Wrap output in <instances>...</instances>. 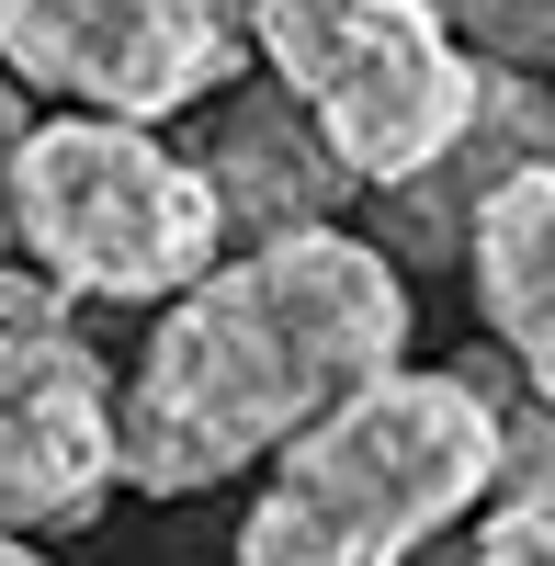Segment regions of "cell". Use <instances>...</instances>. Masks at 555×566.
Returning <instances> with one entry per match:
<instances>
[{
	"mask_svg": "<svg viewBox=\"0 0 555 566\" xmlns=\"http://www.w3.org/2000/svg\"><path fill=\"white\" fill-rule=\"evenodd\" d=\"M250 57L306 103L363 193L408 181L477 103V57L442 0H250Z\"/></svg>",
	"mask_w": 555,
	"mask_h": 566,
	"instance_id": "4",
	"label": "cell"
},
{
	"mask_svg": "<svg viewBox=\"0 0 555 566\" xmlns=\"http://www.w3.org/2000/svg\"><path fill=\"white\" fill-rule=\"evenodd\" d=\"M442 23H453L465 57L522 69V80H555V0H442Z\"/></svg>",
	"mask_w": 555,
	"mask_h": 566,
	"instance_id": "10",
	"label": "cell"
},
{
	"mask_svg": "<svg viewBox=\"0 0 555 566\" xmlns=\"http://www.w3.org/2000/svg\"><path fill=\"white\" fill-rule=\"evenodd\" d=\"M205 148H193V170H205V193H216V227H227V250L239 239H284V227H329L363 181L329 159V136L306 125V103L284 80H261V91H205Z\"/></svg>",
	"mask_w": 555,
	"mask_h": 566,
	"instance_id": "7",
	"label": "cell"
},
{
	"mask_svg": "<svg viewBox=\"0 0 555 566\" xmlns=\"http://www.w3.org/2000/svg\"><path fill=\"white\" fill-rule=\"evenodd\" d=\"M114 499V374L34 261H0V533H80Z\"/></svg>",
	"mask_w": 555,
	"mask_h": 566,
	"instance_id": "6",
	"label": "cell"
},
{
	"mask_svg": "<svg viewBox=\"0 0 555 566\" xmlns=\"http://www.w3.org/2000/svg\"><path fill=\"white\" fill-rule=\"evenodd\" d=\"M0 69L57 114L170 125L250 80V0H0Z\"/></svg>",
	"mask_w": 555,
	"mask_h": 566,
	"instance_id": "5",
	"label": "cell"
},
{
	"mask_svg": "<svg viewBox=\"0 0 555 566\" xmlns=\"http://www.w3.org/2000/svg\"><path fill=\"white\" fill-rule=\"evenodd\" d=\"M261 464L272 476L239 522V566H408L499 488V397L477 363H386Z\"/></svg>",
	"mask_w": 555,
	"mask_h": 566,
	"instance_id": "2",
	"label": "cell"
},
{
	"mask_svg": "<svg viewBox=\"0 0 555 566\" xmlns=\"http://www.w3.org/2000/svg\"><path fill=\"white\" fill-rule=\"evenodd\" d=\"M408 566H420V555H408Z\"/></svg>",
	"mask_w": 555,
	"mask_h": 566,
	"instance_id": "14",
	"label": "cell"
},
{
	"mask_svg": "<svg viewBox=\"0 0 555 566\" xmlns=\"http://www.w3.org/2000/svg\"><path fill=\"white\" fill-rule=\"evenodd\" d=\"M386 363H408V272L363 227L329 216L239 239L181 295H159V328L136 340V374L114 397V488L205 499Z\"/></svg>",
	"mask_w": 555,
	"mask_h": 566,
	"instance_id": "1",
	"label": "cell"
},
{
	"mask_svg": "<svg viewBox=\"0 0 555 566\" xmlns=\"http://www.w3.org/2000/svg\"><path fill=\"white\" fill-rule=\"evenodd\" d=\"M465 283H477L499 363L522 374V397L555 408V159H522L465 216Z\"/></svg>",
	"mask_w": 555,
	"mask_h": 566,
	"instance_id": "9",
	"label": "cell"
},
{
	"mask_svg": "<svg viewBox=\"0 0 555 566\" xmlns=\"http://www.w3.org/2000/svg\"><path fill=\"white\" fill-rule=\"evenodd\" d=\"M465 522H477V566H555V488H488Z\"/></svg>",
	"mask_w": 555,
	"mask_h": 566,
	"instance_id": "11",
	"label": "cell"
},
{
	"mask_svg": "<svg viewBox=\"0 0 555 566\" xmlns=\"http://www.w3.org/2000/svg\"><path fill=\"white\" fill-rule=\"evenodd\" d=\"M522 159H555V114H544V80H522V69H488L477 57V103H465V125L442 136V148L408 170V181H386V239L375 250H408V261H465V216L511 181Z\"/></svg>",
	"mask_w": 555,
	"mask_h": 566,
	"instance_id": "8",
	"label": "cell"
},
{
	"mask_svg": "<svg viewBox=\"0 0 555 566\" xmlns=\"http://www.w3.org/2000/svg\"><path fill=\"white\" fill-rule=\"evenodd\" d=\"M0 566H45V555H34V544H23V533H0Z\"/></svg>",
	"mask_w": 555,
	"mask_h": 566,
	"instance_id": "13",
	"label": "cell"
},
{
	"mask_svg": "<svg viewBox=\"0 0 555 566\" xmlns=\"http://www.w3.org/2000/svg\"><path fill=\"white\" fill-rule=\"evenodd\" d=\"M227 250L193 148L114 114H45L12 159V261L80 306H159Z\"/></svg>",
	"mask_w": 555,
	"mask_h": 566,
	"instance_id": "3",
	"label": "cell"
},
{
	"mask_svg": "<svg viewBox=\"0 0 555 566\" xmlns=\"http://www.w3.org/2000/svg\"><path fill=\"white\" fill-rule=\"evenodd\" d=\"M23 125H34V91L0 69V261H12V159H23Z\"/></svg>",
	"mask_w": 555,
	"mask_h": 566,
	"instance_id": "12",
	"label": "cell"
}]
</instances>
